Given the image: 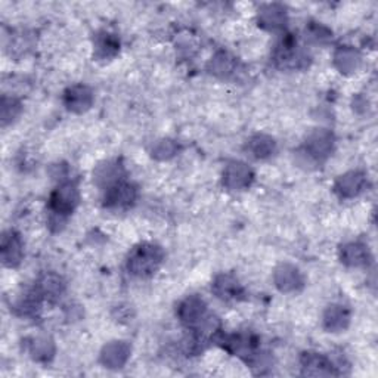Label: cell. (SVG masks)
Returning <instances> with one entry per match:
<instances>
[{
	"instance_id": "obj_1",
	"label": "cell",
	"mask_w": 378,
	"mask_h": 378,
	"mask_svg": "<svg viewBox=\"0 0 378 378\" xmlns=\"http://www.w3.org/2000/svg\"><path fill=\"white\" fill-rule=\"evenodd\" d=\"M164 259L163 250L156 244L144 242L131 250L127 259V269L131 275L146 278L154 275Z\"/></svg>"
},
{
	"instance_id": "obj_2",
	"label": "cell",
	"mask_w": 378,
	"mask_h": 378,
	"mask_svg": "<svg viewBox=\"0 0 378 378\" xmlns=\"http://www.w3.org/2000/svg\"><path fill=\"white\" fill-rule=\"evenodd\" d=\"M80 200L79 189L72 182H64L55 189L49 200L52 215L67 217L74 212Z\"/></svg>"
},
{
	"instance_id": "obj_3",
	"label": "cell",
	"mask_w": 378,
	"mask_h": 378,
	"mask_svg": "<svg viewBox=\"0 0 378 378\" xmlns=\"http://www.w3.org/2000/svg\"><path fill=\"white\" fill-rule=\"evenodd\" d=\"M308 56L297 49L291 36L282 39L274 52V61L279 68H301L306 65Z\"/></svg>"
},
{
	"instance_id": "obj_4",
	"label": "cell",
	"mask_w": 378,
	"mask_h": 378,
	"mask_svg": "<svg viewBox=\"0 0 378 378\" xmlns=\"http://www.w3.org/2000/svg\"><path fill=\"white\" fill-rule=\"evenodd\" d=\"M138 198V189L126 180H122L107 189L105 205L111 209H127L134 205Z\"/></svg>"
},
{
	"instance_id": "obj_5",
	"label": "cell",
	"mask_w": 378,
	"mask_h": 378,
	"mask_svg": "<svg viewBox=\"0 0 378 378\" xmlns=\"http://www.w3.org/2000/svg\"><path fill=\"white\" fill-rule=\"evenodd\" d=\"M254 178L253 170L241 161H232L226 166L223 172V185L232 189V191H241L252 185Z\"/></svg>"
},
{
	"instance_id": "obj_6",
	"label": "cell",
	"mask_w": 378,
	"mask_h": 378,
	"mask_svg": "<svg viewBox=\"0 0 378 378\" xmlns=\"http://www.w3.org/2000/svg\"><path fill=\"white\" fill-rule=\"evenodd\" d=\"M24 245L21 237L15 231H8L2 237V245H0V254L2 261L8 268H15L20 264L24 254Z\"/></svg>"
},
{
	"instance_id": "obj_7",
	"label": "cell",
	"mask_w": 378,
	"mask_h": 378,
	"mask_svg": "<svg viewBox=\"0 0 378 378\" xmlns=\"http://www.w3.org/2000/svg\"><path fill=\"white\" fill-rule=\"evenodd\" d=\"M205 312L207 306L204 303V300L197 296L185 298L178 308L179 319L186 327H193V328H195L205 318Z\"/></svg>"
},
{
	"instance_id": "obj_8",
	"label": "cell",
	"mask_w": 378,
	"mask_h": 378,
	"mask_svg": "<svg viewBox=\"0 0 378 378\" xmlns=\"http://www.w3.org/2000/svg\"><path fill=\"white\" fill-rule=\"evenodd\" d=\"M334 146V136L328 130H315L306 141V153L315 160L327 158Z\"/></svg>"
},
{
	"instance_id": "obj_9",
	"label": "cell",
	"mask_w": 378,
	"mask_h": 378,
	"mask_svg": "<svg viewBox=\"0 0 378 378\" xmlns=\"http://www.w3.org/2000/svg\"><path fill=\"white\" fill-rule=\"evenodd\" d=\"M274 279L275 286L282 293H297L303 287V276L291 264H281V266H278L274 274Z\"/></svg>"
},
{
	"instance_id": "obj_10",
	"label": "cell",
	"mask_w": 378,
	"mask_h": 378,
	"mask_svg": "<svg viewBox=\"0 0 378 378\" xmlns=\"http://www.w3.org/2000/svg\"><path fill=\"white\" fill-rule=\"evenodd\" d=\"M225 347L235 356L253 359L257 355V338L252 334H234L225 340Z\"/></svg>"
},
{
	"instance_id": "obj_11",
	"label": "cell",
	"mask_w": 378,
	"mask_h": 378,
	"mask_svg": "<svg viewBox=\"0 0 378 378\" xmlns=\"http://www.w3.org/2000/svg\"><path fill=\"white\" fill-rule=\"evenodd\" d=\"M301 371H303V375L312 377H327L338 374L330 359L319 353H305L303 357H301Z\"/></svg>"
},
{
	"instance_id": "obj_12",
	"label": "cell",
	"mask_w": 378,
	"mask_h": 378,
	"mask_svg": "<svg viewBox=\"0 0 378 378\" xmlns=\"http://www.w3.org/2000/svg\"><path fill=\"white\" fill-rule=\"evenodd\" d=\"M365 185H367V178L364 173L349 172L337 179L334 189L342 198H353L364 191Z\"/></svg>"
},
{
	"instance_id": "obj_13",
	"label": "cell",
	"mask_w": 378,
	"mask_h": 378,
	"mask_svg": "<svg viewBox=\"0 0 378 378\" xmlns=\"http://www.w3.org/2000/svg\"><path fill=\"white\" fill-rule=\"evenodd\" d=\"M93 102V93L85 85H75L68 87L64 93V104L72 112H85Z\"/></svg>"
},
{
	"instance_id": "obj_14",
	"label": "cell",
	"mask_w": 378,
	"mask_h": 378,
	"mask_svg": "<svg viewBox=\"0 0 378 378\" xmlns=\"http://www.w3.org/2000/svg\"><path fill=\"white\" fill-rule=\"evenodd\" d=\"M130 356V346L124 342H111L101 353V362L111 369L122 368Z\"/></svg>"
},
{
	"instance_id": "obj_15",
	"label": "cell",
	"mask_w": 378,
	"mask_h": 378,
	"mask_svg": "<svg viewBox=\"0 0 378 378\" xmlns=\"http://www.w3.org/2000/svg\"><path fill=\"white\" fill-rule=\"evenodd\" d=\"M340 257H342V261L345 264L352 268L367 266L371 259L368 247L361 242H349L343 245L342 252H340Z\"/></svg>"
},
{
	"instance_id": "obj_16",
	"label": "cell",
	"mask_w": 378,
	"mask_h": 378,
	"mask_svg": "<svg viewBox=\"0 0 378 378\" xmlns=\"http://www.w3.org/2000/svg\"><path fill=\"white\" fill-rule=\"evenodd\" d=\"M64 290H65V284L63 278L55 274H45L36 284V291L39 293V296L50 301L60 298Z\"/></svg>"
},
{
	"instance_id": "obj_17",
	"label": "cell",
	"mask_w": 378,
	"mask_h": 378,
	"mask_svg": "<svg viewBox=\"0 0 378 378\" xmlns=\"http://www.w3.org/2000/svg\"><path fill=\"white\" fill-rule=\"evenodd\" d=\"M212 290L222 300H235L242 294V287L235 276L230 274H222L216 276Z\"/></svg>"
},
{
	"instance_id": "obj_18",
	"label": "cell",
	"mask_w": 378,
	"mask_h": 378,
	"mask_svg": "<svg viewBox=\"0 0 378 378\" xmlns=\"http://www.w3.org/2000/svg\"><path fill=\"white\" fill-rule=\"evenodd\" d=\"M286 9L279 5H266L259 12V24L266 30H279L286 26Z\"/></svg>"
},
{
	"instance_id": "obj_19",
	"label": "cell",
	"mask_w": 378,
	"mask_h": 378,
	"mask_svg": "<svg viewBox=\"0 0 378 378\" xmlns=\"http://www.w3.org/2000/svg\"><path fill=\"white\" fill-rule=\"evenodd\" d=\"M123 167L117 161H108L97 168V172H94V182L108 189L112 185L123 180Z\"/></svg>"
},
{
	"instance_id": "obj_20",
	"label": "cell",
	"mask_w": 378,
	"mask_h": 378,
	"mask_svg": "<svg viewBox=\"0 0 378 378\" xmlns=\"http://www.w3.org/2000/svg\"><path fill=\"white\" fill-rule=\"evenodd\" d=\"M120 49V42L114 34L111 33H101L94 39V56L98 60H111L119 53Z\"/></svg>"
},
{
	"instance_id": "obj_21",
	"label": "cell",
	"mask_w": 378,
	"mask_h": 378,
	"mask_svg": "<svg viewBox=\"0 0 378 378\" xmlns=\"http://www.w3.org/2000/svg\"><path fill=\"white\" fill-rule=\"evenodd\" d=\"M350 313L345 306L333 305L324 313V327L331 333H338L347 328Z\"/></svg>"
},
{
	"instance_id": "obj_22",
	"label": "cell",
	"mask_w": 378,
	"mask_h": 378,
	"mask_svg": "<svg viewBox=\"0 0 378 378\" xmlns=\"http://www.w3.org/2000/svg\"><path fill=\"white\" fill-rule=\"evenodd\" d=\"M249 151L254 158H268L276 151V142L268 135H256L249 142Z\"/></svg>"
},
{
	"instance_id": "obj_23",
	"label": "cell",
	"mask_w": 378,
	"mask_h": 378,
	"mask_svg": "<svg viewBox=\"0 0 378 378\" xmlns=\"http://www.w3.org/2000/svg\"><path fill=\"white\" fill-rule=\"evenodd\" d=\"M334 63L337 68L342 72H353L359 63H361V56H359L357 50L352 48H340L334 55Z\"/></svg>"
},
{
	"instance_id": "obj_24",
	"label": "cell",
	"mask_w": 378,
	"mask_h": 378,
	"mask_svg": "<svg viewBox=\"0 0 378 378\" xmlns=\"http://www.w3.org/2000/svg\"><path fill=\"white\" fill-rule=\"evenodd\" d=\"M28 350H30L34 361L48 362V361H50L53 353H55V346H53L52 340L48 337H36L31 340Z\"/></svg>"
},
{
	"instance_id": "obj_25",
	"label": "cell",
	"mask_w": 378,
	"mask_h": 378,
	"mask_svg": "<svg viewBox=\"0 0 378 378\" xmlns=\"http://www.w3.org/2000/svg\"><path fill=\"white\" fill-rule=\"evenodd\" d=\"M210 70L213 74L220 75V77H228L235 70V61L232 56L222 52L215 56V60L210 64Z\"/></svg>"
},
{
	"instance_id": "obj_26",
	"label": "cell",
	"mask_w": 378,
	"mask_h": 378,
	"mask_svg": "<svg viewBox=\"0 0 378 378\" xmlns=\"http://www.w3.org/2000/svg\"><path fill=\"white\" fill-rule=\"evenodd\" d=\"M333 37V33L319 24H312L306 28V39H309L312 43H325Z\"/></svg>"
},
{
	"instance_id": "obj_27",
	"label": "cell",
	"mask_w": 378,
	"mask_h": 378,
	"mask_svg": "<svg viewBox=\"0 0 378 378\" xmlns=\"http://www.w3.org/2000/svg\"><path fill=\"white\" fill-rule=\"evenodd\" d=\"M176 151H178V146L173 141L163 139L157 142L156 146L153 148V156L158 160H168L170 157H173L176 154Z\"/></svg>"
},
{
	"instance_id": "obj_28",
	"label": "cell",
	"mask_w": 378,
	"mask_h": 378,
	"mask_svg": "<svg viewBox=\"0 0 378 378\" xmlns=\"http://www.w3.org/2000/svg\"><path fill=\"white\" fill-rule=\"evenodd\" d=\"M18 111H20V102H18L14 98L4 97V99H2V120H4V124H6L8 122L14 120V117L18 114Z\"/></svg>"
}]
</instances>
